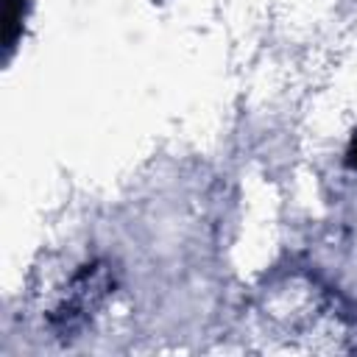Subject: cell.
Here are the masks:
<instances>
[{"label":"cell","instance_id":"obj_1","mask_svg":"<svg viewBox=\"0 0 357 357\" xmlns=\"http://www.w3.org/2000/svg\"><path fill=\"white\" fill-rule=\"evenodd\" d=\"M109 290H112V276H109L106 265H100V262H98V265H84V268L73 276L64 301H61L59 310L50 315L53 329H56L59 335H67V332L81 329V326L89 321L92 310H98V307L106 301Z\"/></svg>","mask_w":357,"mask_h":357},{"label":"cell","instance_id":"obj_2","mask_svg":"<svg viewBox=\"0 0 357 357\" xmlns=\"http://www.w3.org/2000/svg\"><path fill=\"white\" fill-rule=\"evenodd\" d=\"M22 20H25V0H6V31H3L6 50L14 47V42L22 31Z\"/></svg>","mask_w":357,"mask_h":357},{"label":"cell","instance_id":"obj_3","mask_svg":"<svg viewBox=\"0 0 357 357\" xmlns=\"http://www.w3.org/2000/svg\"><path fill=\"white\" fill-rule=\"evenodd\" d=\"M346 165L357 170V134H354V137H351V142H349V151H346Z\"/></svg>","mask_w":357,"mask_h":357}]
</instances>
